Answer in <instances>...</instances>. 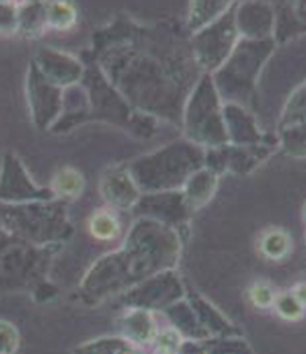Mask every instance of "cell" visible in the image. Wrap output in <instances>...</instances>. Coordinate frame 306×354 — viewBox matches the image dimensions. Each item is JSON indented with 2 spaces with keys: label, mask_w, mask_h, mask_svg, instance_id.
Listing matches in <instances>:
<instances>
[{
  "label": "cell",
  "mask_w": 306,
  "mask_h": 354,
  "mask_svg": "<svg viewBox=\"0 0 306 354\" xmlns=\"http://www.w3.org/2000/svg\"><path fill=\"white\" fill-rule=\"evenodd\" d=\"M259 251L264 258L270 261L285 259L291 251V238L280 228L267 230L259 241Z\"/></svg>",
  "instance_id": "3957f363"
},
{
  "label": "cell",
  "mask_w": 306,
  "mask_h": 354,
  "mask_svg": "<svg viewBox=\"0 0 306 354\" xmlns=\"http://www.w3.org/2000/svg\"><path fill=\"white\" fill-rule=\"evenodd\" d=\"M275 297H277V294H275L272 286L267 284V282H256L249 290L251 302L254 304V307L257 308L265 310L274 307Z\"/></svg>",
  "instance_id": "9c48e42d"
},
{
  "label": "cell",
  "mask_w": 306,
  "mask_h": 354,
  "mask_svg": "<svg viewBox=\"0 0 306 354\" xmlns=\"http://www.w3.org/2000/svg\"><path fill=\"white\" fill-rule=\"evenodd\" d=\"M39 192L25 174L19 159L6 156L0 171V202L21 203L38 198Z\"/></svg>",
  "instance_id": "7a4b0ae2"
},
{
  "label": "cell",
  "mask_w": 306,
  "mask_h": 354,
  "mask_svg": "<svg viewBox=\"0 0 306 354\" xmlns=\"http://www.w3.org/2000/svg\"><path fill=\"white\" fill-rule=\"evenodd\" d=\"M19 28V12L13 6L0 3V30L2 32H13Z\"/></svg>",
  "instance_id": "7c38bea8"
},
{
  "label": "cell",
  "mask_w": 306,
  "mask_h": 354,
  "mask_svg": "<svg viewBox=\"0 0 306 354\" xmlns=\"http://www.w3.org/2000/svg\"><path fill=\"white\" fill-rule=\"evenodd\" d=\"M306 122V84L300 87L298 91L291 95L288 100L285 112H283V122L282 128L298 125V123Z\"/></svg>",
  "instance_id": "5b68a950"
},
{
  "label": "cell",
  "mask_w": 306,
  "mask_h": 354,
  "mask_svg": "<svg viewBox=\"0 0 306 354\" xmlns=\"http://www.w3.org/2000/svg\"><path fill=\"white\" fill-rule=\"evenodd\" d=\"M305 221H306V209H305Z\"/></svg>",
  "instance_id": "5bb4252c"
},
{
  "label": "cell",
  "mask_w": 306,
  "mask_h": 354,
  "mask_svg": "<svg viewBox=\"0 0 306 354\" xmlns=\"http://www.w3.org/2000/svg\"><path fill=\"white\" fill-rule=\"evenodd\" d=\"M39 254L20 240L0 243V290L23 289L37 276Z\"/></svg>",
  "instance_id": "6da1fadb"
},
{
  "label": "cell",
  "mask_w": 306,
  "mask_h": 354,
  "mask_svg": "<svg viewBox=\"0 0 306 354\" xmlns=\"http://www.w3.org/2000/svg\"><path fill=\"white\" fill-rule=\"evenodd\" d=\"M274 308L275 312L283 318V320H288V322H296L300 320V318H303L305 315V307L294 297L291 292L278 294L277 297H275Z\"/></svg>",
  "instance_id": "8992f818"
},
{
  "label": "cell",
  "mask_w": 306,
  "mask_h": 354,
  "mask_svg": "<svg viewBox=\"0 0 306 354\" xmlns=\"http://www.w3.org/2000/svg\"><path fill=\"white\" fill-rule=\"evenodd\" d=\"M283 130V146L290 154L306 156V122L282 128Z\"/></svg>",
  "instance_id": "52a82bcc"
},
{
  "label": "cell",
  "mask_w": 306,
  "mask_h": 354,
  "mask_svg": "<svg viewBox=\"0 0 306 354\" xmlns=\"http://www.w3.org/2000/svg\"><path fill=\"white\" fill-rule=\"evenodd\" d=\"M156 353L157 354H177L180 348V335L177 330H167L156 335Z\"/></svg>",
  "instance_id": "8fae6325"
},
{
  "label": "cell",
  "mask_w": 306,
  "mask_h": 354,
  "mask_svg": "<svg viewBox=\"0 0 306 354\" xmlns=\"http://www.w3.org/2000/svg\"><path fill=\"white\" fill-rule=\"evenodd\" d=\"M92 233L100 240H112L118 233V223L113 216L99 215L92 221Z\"/></svg>",
  "instance_id": "30bf717a"
},
{
  "label": "cell",
  "mask_w": 306,
  "mask_h": 354,
  "mask_svg": "<svg viewBox=\"0 0 306 354\" xmlns=\"http://www.w3.org/2000/svg\"><path fill=\"white\" fill-rule=\"evenodd\" d=\"M125 333L135 342L148 343L156 338V325L146 310H135L125 318Z\"/></svg>",
  "instance_id": "277c9868"
},
{
  "label": "cell",
  "mask_w": 306,
  "mask_h": 354,
  "mask_svg": "<svg viewBox=\"0 0 306 354\" xmlns=\"http://www.w3.org/2000/svg\"><path fill=\"white\" fill-rule=\"evenodd\" d=\"M19 344V330L10 322L0 320V354H15Z\"/></svg>",
  "instance_id": "ba28073f"
},
{
  "label": "cell",
  "mask_w": 306,
  "mask_h": 354,
  "mask_svg": "<svg viewBox=\"0 0 306 354\" xmlns=\"http://www.w3.org/2000/svg\"><path fill=\"white\" fill-rule=\"evenodd\" d=\"M290 292L294 294V297L298 300V302L306 308V282H303V284L295 286Z\"/></svg>",
  "instance_id": "4fadbf2b"
}]
</instances>
